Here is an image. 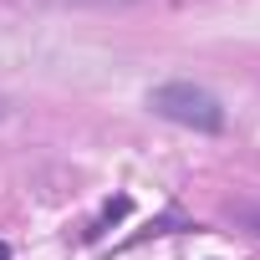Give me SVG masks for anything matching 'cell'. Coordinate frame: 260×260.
Instances as JSON below:
<instances>
[{"mask_svg": "<svg viewBox=\"0 0 260 260\" xmlns=\"http://www.w3.org/2000/svg\"><path fill=\"white\" fill-rule=\"evenodd\" d=\"M230 214H235V219H240V224H250V230H255V235H260V209H255V204H235V209H230Z\"/></svg>", "mask_w": 260, "mask_h": 260, "instance_id": "3957f363", "label": "cell"}, {"mask_svg": "<svg viewBox=\"0 0 260 260\" xmlns=\"http://www.w3.org/2000/svg\"><path fill=\"white\" fill-rule=\"evenodd\" d=\"M11 117V97H0V122H6Z\"/></svg>", "mask_w": 260, "mask_h": 260, "instance_id": "277c9868", "label": "cell"}, {"mask_svg": "<svg viewBox=\"0 0 260 260\" xmlns=\"http://www.w3.org/2000/svg\"><path fill=\"white\" fill-rule=\"evenodd\" d=\"M148 107H153L158 117L179 122V127H194V133H219V127H224L219 97L204 92V87H194V82H158V87L148 92Z\"/></svg>", "mask_w": 260, "mask_h": 260, "instance_id": "6da1fadb", "label": "cell"}, {"mask_svg": "<svg viewBox=\"0 0 260 260\" xmlns=\"http://www.w3.org/2000/svg\"><path fill=\"white\" fill-rule=\"evenodd\" d=\"M122 214H127V194H117V199H112V204H107V209H102V219H97V230H87V235H92V240H97V235H102V230H107V224H112V219H122Z\"/></svg>", "mask_w": 260, "mask_h": 260, "instance_id": "7a4b0ae2", "label": "cell"}, {"mask_svg": "<svg viewBox=\"0 0 260 260\" xmlns=\"http://www.w3.org/2000/svg\"><path fill=\"white\" fill-rule=\"evenodd\" d=\"M0 260H11V250H6V245H0Z\"/></svg>", "mask_w": 260, "mask_h": 260, "instance_id": "5b68a950", "label": "cell"}]
</instances>
